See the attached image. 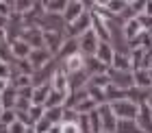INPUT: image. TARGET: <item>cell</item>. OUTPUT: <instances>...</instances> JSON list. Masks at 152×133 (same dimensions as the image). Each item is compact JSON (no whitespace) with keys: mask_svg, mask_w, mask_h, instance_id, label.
Returning a JSON list of instances; mask_svg holds the SVG:
<instances>
[{"mask_svg":"<svg viewBox=\"0 0 152 133\" xmlns=\"http://www.w3.org/2000/svg\"><path fill=\"white\" fill-rule=\"evenodd\" d=\"M98 111V118H100V133H115V127H117V118L113 114L111 105L104 103L100 107H96Z\"/></svg>","mask_w":152,"mask_h":133,"instance_id":"5b68a950","label":"cell"},{"mask_svg":"<svg viewBox=\"0 0 152 133\" xmlns=\"http://www.w3.org/2000/svg\"><path fill=\"white\" fill-rule=\"evenodd\" d=\"M48 96H50V83L33 87V105H39V107H44L46 100H48Z\"/></svg>","mask_w":152,"mask_h":133,"instance_id":"2e32d148","label":"cell"},{"mask_svg":"<svg viewBox=\"0 0 152 133\" xmlns=\"http://www.w3.org/2000/svg\"><path fill=\"white\" fill-rule=\"evenodd\" d=\"M7 85H9V83H7V81H0V94L4 92V87H7Z\"/></svg>","mask_w":152,"mask_h":133,"instance_id":"d6a6232c","label":"cell"},{"mask_svg":"<svg viewBox=\"0 0 152 133\" xmlns=\"http://www.w3.org/2000/svg\"><path fill=\"white\" fill-rule=\"evenodd\" d=\"M78 52V44H76V39H70V37H65L63 41V46L59 48V52H57V59H67V57H72V55Z\"/></svg>","mask_w":152,"mask_h":133,"instance_id":"e0dca14e","label":"cell"},{"mask_svg":"<svg viewBox=\"0 0 152 133\" xmlns=\"http://www.w3.org/2000/svg\"><path fill=\"white\" fill-rule=\"evenodd\" d=\"M59 68L63 70L67 76L76 74V72H80V70H85V57L76 52V55H72V57H67V59H61L59 61Z\"/></svg>","mask_w":152,"mask_h":133,"instance_id":"ba28073f","label":"cell"},{"mask_svg":"<svg viewBox=\"0 0 152 133\" xmlns=\"http://www.w3.org/2000/svg\"><path fill=\"white\" fill-rule=\"evenodd\" d=\"M111 109H113L117 120H137V116H139V105H135L128 98L111 103Z\"/></svg>","mask_w":152,"mask_h":133,"instance_id":"6da1fadb","label":"cell"},{"mask_svg":"<svg viewBox=\"0 0 152 133\" xmlns=\"http://www.w3.org/2000/svg\"><path fill=\"white\" fill-rule=\"evenodd\" d=\"M54 57L50 52L46 50V48H35V50H31V55L26 57V61L31 64V68L33 70H39V68H44L46 64H50Z\"/></svg>","mask_w":152,"mask_h":133,"instance_id":"9c48e42d","label":"cell"},{"mask_svg":"<svg viewBox=\"0 0 152 133\" xmlns=\"http://www.w3.org/2000/svg\"><path fill=\"white\" fill-rule=\"evenodd\" d=\"M15 100H18V89L13 85H7L4 92L0 94V105H2V109H13L15 107Z\"/></svg>","mask_w":152,"mask_h":133,"instance_id":"5bb4252c","label":"cell"},{"mask_svg":"<svg viewBox=\"0 0 152 133\" xmlns=\"http://www.w3.org/2000/svg\"><path fill=\"white\" fill-rule=\"evenodd\" d=\"M133 83H135V87L152 89V79H150L148 70H133Z\"/></svg>","mask_w":152,"mask_h":133,"instance_id":"9a60e30c","label":"cell"},{"mask_svg":"<svg viewBox=\"0 0 152 133\" xmlns=\"http://www.w3.org/2000/svg\"><path fill=\"white\" fill-rule=\"evenodd\" d=\"M0 41H7V29L0 26Z\"/></svg>","mask_w":152,"mask_h":133,"instance_id":"1f68e13d","label":"cell"},{"mask_svg":"<svg viewBox=\"0 0 152 133\" xmlns=\"http://www.w3.org/2000/svg\"><path fill=\"white\" fill-rule=\"evenodd\" d=\"M13 16V0H0V18L9 20Z\"/></svg>","mask_w":152,"mask_h":133,"instance_id":"cb8c5ba5","label":"cell"},{"mask_svg":"<svg viewBox=\"0 0 152 133\" xmlns=\"http://www.w3.org/2000/svg\"><path fill=\"white\" fill-rule=\"evenodd\" d=\"M7 44H9V52L13 59H26L31 55V46L24 39H13V41H7Z\"/></svg>","mask_w":152,"mask_h":133,"instance_id":"7c38bea8","label":"cell"},{"mask_svg":"<svg viewBox=\"0 0 152 133\" xmlns=\"http://www.w3.org/2000/svg\"><path fill=\"white\" fill-rule=\"evenodd\" d=\"M44 118L50 124H59L63 118V107H44Z\"/></svg>","mask_w":152,"mask_h":133,"instance_id":"ffe728a7","label":"cell"},{"mask_svg":"<svg viewBox=\"0 0 152 133\" xmlns=\"http://www.w3.org/2000/svg\"><path fill=\"white\" fill-rule=\"evenodd\" d=\"M111 68H113V70H130V59H128V55L115 52V55H113V61H111Z\"/></svg>","mask_w":152,"mask_h":133,"instance_id":"7402d4cb","label":"cell"},{"mask_svg":"<svg viewBox=\"0 0 152 133\" xmlns=\"http://www.w3.org/2000/svg\"><path fill=\"white\" fill-rule=\"evenodd\" d=\"M37 29L41 33H65V22L61 16H54V13H44L37 20Z\"/></svg>","mask_w":152,"mask_h":133,"instance_id":"277c9868","label":"cell"},{"mask_svg":"<svg viewBox=\"0 0 152 133\" xmlns=\"http://www.w3.org/2000/svg\"><path fill=\"white\" fill-rule=\"evenodd\" d=\"M18 118H15V111L13 109H2L0 111V124H4V127H9L11 122H15Z\"/></svg>","mask_w":152,"mask_h":133,"instance_id":"d4e9b609","label":"cell"},{"mask_svg":"<svg viewBox=\"0 0 152 133\" xmlns=\"http://www.w3.org/2000/svg\"><path fill=\"white\" fill-rule=\"evenodd\" d=\"M0 133H9V127H4V124H0Z\"/></svg>","mask_w":152,"mask_h":133,"instance_id":"836d02e7","label":"cell"},{"mask_svg":"<svg viewBox=\"0 0 152 133\" xmlns=\"http://www.w3.org/2000/svg\"><path fill=\"white\" fill-rule=\"evenodd\" d=\"M115 133H141V129L137 127L135 120H117Z\"/></svg>","mask_w":152,"mask_h":133,"instance_id":"44dd1931","label":"cell"},{"mask_svg":"<svg viewBox=\"0 0 152 133\" xmlns=\"http://www.w3.org/2000/svg\"><path fill=\"white\" fill-rule=\"evenodd\" d=\"M9 74H11V64L0 61V81H7V83H9Z\"/></svg>","mask_w":152,"mask_h":133,"instance_id":"4316f807","label":"cell"},{"mask_svg":"<svg viewBox=\"0 0 152 133\" xmlns=\"http://www.w3.org/2000/svg\"><path fill=\"white\" fill-rule=\"evenodd\" d=\"M50 89H52V92H59V94H67V92H70V81H67V74H65L61 68L54 70V74H52V79H50Z\"/></svg>","mask_w":152,"mask_h":133,"instance_id":"30bf717a","label":"cell"},{"mask_svg":"<svg viewBox=\"0 0 152 133\" xmlns=\"http://www.w3.org/2000/svg\"><path fill=\"white\" fill-rule=\"evenodd\" d=\"M24 133H35V129H33V127H26V131Z\"/></svg>","mask_w":152,"mask_h":133,"instance_id":"d590c367","label":"cell"},{"mask_svg":"<svg viewBox=\"0 0 152 133\" xmlns=\"http://www.w3.org/2000/svg\"><path fill=\"white\" fill-rule=\"evenodd\" d=\"M122 33H124V39H135L137 37V35H139V33H143L141 31V24H139V20H130V22H126V24H124L122 26Z\"/></svg>","mask_w":152,"mask_h":133,"instance_id":"ac0fdd59","label":"cell"},{"mask_svg":"<svg viewBox=\"0 0 152 133\" xmlns=\"http://www.w3.org/2000/svg\"><path fill=\"white\" fill-rule=\"evenodd\" d=\"M104 74H107V79H109V83H111L113 87L124 89V92L135 85L133 83V70H113V68H109Z\"/></svg>","mask_w":152,"mask_h":133,"instance_id":"7a4b0ae2","label":"cell"},{"mask_svg":"<svg viewBox=\"0 0 152 133\" xmlns=\"http://www.w3.org/2000/svg\"><path fill=\"white\" fill-rule=\"evenodd\" d=\"M146 105H148V107H150V109H152V94H150V98H148V100H146Z\"/></svg>","mask_w":152,"mask_h":133,"instance_id":"e575fe53","label":"cell"},{"mask_svg":"<svg viewBox=\"0 0 152 133\" xmlns=\"http://www.w3.org/2000/svg\"><path fill=\"white\" fill-rule=\"evenodd\" d=\"M48 133H61V122H59V124H52V127H50V131H48Z\"/></svg>","mask_w":152,"mask_h":133,"instance_id":"4dcf8cb0","label":"cell"},{"mask_svg":"<svg viewBox=\"0 0 152 133\" xmlns=\"http://www.w3.org/2000/svg\"><path fill=\"white\" fill-rule=\"evenodd\" d=\"M76 44H78V55H83L85 59H91L96 57V50H98V44L100 39L96 37V33L89 29L87 33H83L78 39H76Z\"/></svg>","mask_w":152,"mask_h":133,"instance_id":"3957f363","label":"cell"},{"mask_svg":"<svg viewBox=\"0 0 152 133\" xmlns=\"http://www.w3.org/2000/svg\"><path fill=\"white\" fill-rule=\"evenodd\" d=\"M50 127H52V124L48 122L46 118H41L39 122H35V124H33V129H35V133H48V131H50Z\"/></svg>","mask_w":152,"mask_h":133,"instance_id":"484cf974","label":"cell"},{"mask_svg":"<svg viewBox=\"0 0 152 133\" xmlns=\"http://www.w3.org/2000/svg\"><path fill=\"white\" fill-rule=\"evenodd\" d=\"M26 116H28V127H33L35 122H39L41 118H44V107H39V105H31V109L26 111Z\"/></svg>","mask_w":152,"mask_h":133,"instance_id":"603a6c76","label":"cell"},{"mask_svg":"<svg viewBox=\"0 0 152 133\" xmlns=\"http://www.w3.org/2000/svg\"><path fill=\"white\" fill-rule=\"evenodd\" d=\"M141 16H148V18H152V0L143 2V13H141Z\"/></svg>","mask_w":152,"mask_h":133,"instance_id":"f546056e","label":"cell"},{"mask_svg":"<svg viewBox=\"0 0 152 133\" xmlns=\"http://www.w3.org/2000/svg\"><path fill=\"white\" fill-rule=\"evenodd\" d=\"M83 13H85L83 0H67L63 13H61V18H63V22H65V26H67V24H72L74 20H78V18L83 16Z\"/></svg>","mask_w":152,"mask_h":133,"instance_id":"52a82bcc","label":"cell"},{"mask_svg":"<svg viewBox=\"0 0 152 133\" xmlns=\"http://www.w3.org/2000/svg\"><path fill=\"white\" fill-rule=\"evenodd\" d=\"M89 29H91V13L85 11L78 20H74L72 24H67L65 26V37H70V39H78L83 33H87Z\"/></svg>","mask_w":152,"mask_h":133,"instance_id":"8992f818","label":"cell"},{"mask_svg":"<svg viewBox=\"0 0 152 133\" xmlns=\"http://www.w3.org/2000/svg\"><path fill=\"white\" fill-rule=\"evenodd\" d=\"M61 133H80L78 122H61Z\"/></svg>","mask_w":152,"mask_h":133,"instance_id":"83f0119b","label":"cell"},{"mask_svg":"<svg viewBox=\"0 0 152 133\" xmlns=\"http://www.w3.org/2000/svg\"><path fill=\"white\" fill-rule=\"evenodd\" d=\"M65 2H67V0H44V2H41V9H44V13L61 16L63 9H65Z\"/></svg>","mask_w":152,"mask_h":133,"instance_id":"d6986e66","label":"cell"},{"mask_svg":"<svg viewBox=\"0 0 152 133\" xmlns=\"http://www.w3.org/2000/svg\"><path fill=\"white\" fill-rule=\"evenodd\" d=\"M63 41H65V33H44V48L52 57L59 52V48L63 46Z\"/></svg>","mask_w":152,"mask_h":133,"instance_id":"8fae6325","label":"cell"},{"mask_svg":"<svg viewBox=\"0 0 152 133\" xmlns=\"http://www.w3.org/2000/svg\"><path fill=\"white\" fill-rule=\"evenodd\" d=\"M24 131H26V124L20 122V120H15V122L9 124V133H24Z\"/></svg>","mask_w":152,"mask_h":133,"instance_id":"f1b7e54d","label":"cell"},{"mask_svg":"<svg viewBox=\"0 0 152 133\" xmlns=\"http://www.w3.org/2000/svg\"><path fill=\"white\" fill-rule=\"evenodd\" d=\"M113 55H115V50L111 48V44H107V41H100V44H98V50H96V59H98L102 66L111 68Z\"/></svg>","mask_w":152,"mask_h":133,"instance_id":"4fadbf2b","label":"cell"}]
</instances>
